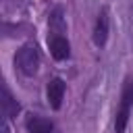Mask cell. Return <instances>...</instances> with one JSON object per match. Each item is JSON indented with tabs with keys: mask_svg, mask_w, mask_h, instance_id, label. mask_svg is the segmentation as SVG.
Masks as SVG:
<instances>
[{
	"mask_svg": "<svg viewBox=\"0 0 133 133\" xmlns=\"http://www.w3.org/2000/svg\"><path fill=\"white\" fill-rule=\"evenodd\" d=\"M131 106H133V79L127 77L125 85H123V94H121V106H118L116 118H114V131L116 133H125L127 123H129V114H131Z\"/></svg>",
	"mask_w": 133,
	"mask_h": 133,
	"instance_id": "6da1fadb",
	"label": "cell"
},
{
	"mask_svg": "<svg viewBox=\"0 0 133 133\" xmlns=\"http://www.w3.org/2000/svg\"><path fill=\"white\" fill-rule=\"evenodd\" d=\"M15 64H17V69H19L23 75H27V77L35 75V73H37V66H39L37 48H35L33 44L23 46V48L17 52V56H15Z\"/></svg>",
	"mask_w": 133,
	"mask_h": 133,
	"instance_id": "7a4b0ae2",
	"label": "cell"
},
{
	"mask_svg": "<svg viewBox=\"0 0 133 133\" xmlns=\"http://www.w3.org/2000/svg\"><path fill=\"white\" fill-rule=\"evenodd\" d=\"M46 96H48V102L54 110L60 108L62 104V98H64V81L60 77H54L50 83H48V89H46Z\"/></svg>",
	"mask_w": 133,
	"mask_h": 133,
	"instance_id": "3957f363",
	"label": "cell"
},
{
	"mask_svg": "<svg viewBox=\"0 0 133 133\" xmlns=\"http://www.w3.org/2000/svg\"><path fill=\"white\" fill-rule=\"evenodd\" d=\"M50 54H52L56 60L69 58V54H71L69 42H66L62 35H52V37H50Z\"/></svg>",
	"mask_w": 133,
	"mask_h": 133,
	"instance_id": "277c9868",
	"label": "cell"
},
{
	"mask_svg": "<svg viewBox=\"0 0 133 133\" xmlns=\"http://www.w3.org/2000/svg\"><path fill=\"white\" fill-rule=\"evenodd\" d=\"M25 127L29 133H50L52 131V123L44 116H37V114H29L25 121Z\"/></svg>",
	"mask_w": 133,
	"mask_h": 133,
	"instance_id": "5b68a950",
	"label": "cell"
},
{
	"mask_svg": "<svg viewBox=\"0 0 133 133\" xmlns=\"http://www.w3.org/2000/svg\"><path fill=\"white\" fill-rule=\"evenodd\" d=\"M106 39H108V15H106V10H102L100 17H98V21H96L94 42H96V46H104Z\"/></svg>",
	"mask_w": 133,
	"mask_h": 133,
	"instance_id": "8992f818",
	"label": "cell"
},
{
	"mask_svg": "<svg viewBox=\"0 0 133 133\" xmlns=\"http://www.w3.org/2000/svg\"><path fill=\"white\" fill-rule=\"evenodd\" d=\"M21 110V106H19V102L12 98V94L4 87L2 89V112H4V118H12V116H17V112Z\"/></svg>",
	"mask_w": 133,
	"mask_h": 133,
	"instance_id": "52a82bcc",
	"label": "cell"
},
{
	"mask_svg": "<svg viewBox=\"0 0 133 133\" xmlns=\"http://www.w3.org/2000/svg\"><path fill=\"white\" fill-rule=\"evenodd\" d=\"M50 27L54 29L56 35H60L64 31V19H62V8H54V12L50 15Z\"/></svg>",
	"mask_w": 133,
	"mask_h": 133,
	"instance_id": "ba28073f",
	"label": "cell"
},
{
	"mask_svg": "<svg viewBox=\"0 0 133 133\" xmlns=\"http://www.w3.org/2000/svg\"><path fill=\"white\" fill-rule=\"evenodd\" d=\"M2 133H8V125H6V121L2 123Z\"/></svg>",
	"mask_w": 133,
	"mask_h": 133,
	"instance_id": "9c48e42d",
	"label": "cell"
}]
</instances>
